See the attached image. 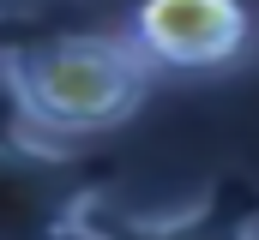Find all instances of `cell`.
<instances>
[{
	"label": "cell",
	"instance_id": "2",
	"mask_svg": "<svg viewBox=\"0 0 259 240\" xmlns=\"http://www.w3.org/2000/svg\"><path fill=\"white\" fill-rule=\"evenodd\" d=\"M259 18L247 0H139L127 18L133 54L169 78H211L253 54Z\"/></svg>",
	"mask_w": 259,
	"mask_h": 240
},
{
	"label": "cell",
	"instance_id": "1",
	"mask_svg": "<svg viewBox=\"0 0 259 240\" xmlns=\"http://www.w3.org/2000/svg\"><path fill=\"white\" fill-rule=\"evenodd\" d=\"M0 72L18 120L49 144L109 138L151 96V66L133 54L127 30H61L12 48Z\"/></svg>",
	"mask_w": 259,
	"mask_h": 240
}]
</instances>
